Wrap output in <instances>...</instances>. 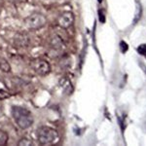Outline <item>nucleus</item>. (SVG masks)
Listing matches in <instances>:
<instances>
[{
  "label": "nucleus",
  "instance_id": "nucleus-1",
  "mask_svg": "<svg viewBox=\"0 0 146 146\" xmlns=\"http://www.w3.org/2000/svg\"><path fill=\"white\" fill-rule=\"evenodd\" d=\"M11 114L15 123L21 129H27L33 124V116L27 108L15 105L12 107Z\"/></svg>",
  "mask_w": 146,
  "mask_h": 146
},
{
  "label": "nucleus",
  "instance_id": "nucleus-2",
  "mask_svg": "<svg viewBox=\"0 0 146 146\" xmlns=\"http://www.w3.org/2000/svg\"><path fill=\"white\" fill-rule=\"evenodd\" d=\"M37 139L42 145H49L55 143L58 139V131L48 126H41L37 129Z\"/></svg>",
  "mask_w": 146,
  "mask_h": 146
},
{
  "label": "nucleus",
  "instance_id": "nucleus-3",
  "mask_svg": "<svg viewBox=\"0 0 146 146\" xmlns=\"http://www.w3.org/2000/svg\"><path fill=\"white\" fill-rule=\"evenodd\" d=\"M25 25L27 29H40L47 23V18L41 13H34L25 19Z\"/></svg>",
  "mask_w": 146,
  "mask_h": 146
},
{
  "label": "nucleus",
  "instance_id": "nucleus-4",
  "mask_svg": "<svg viewBox=\"0 0 146 146\" xmlns=\"http://www.w3.org/2000/svg\"><path fill=\"white\" fill-rule=\"evenodd\" d=\"M30 67L37 75L46 76L51 72V65L47 60L42 58H35L30 62Z\"/></svg>",
  "mask_w": 146,
  "mask_h": 146
},
{
  "label": "nucleus",
  "instance_id": "nucleus-5",
  "mask_svg": "<svg viewBox=\"0 0 146 146\" xmlns=\"http://www.w3.org/2000/svg\"><path fill=\"white\" fill-rule=\"evenodd\" d=\"M73 23H74V15L70 11L63 12L56 19V25L64 29L69 28L73 25Z\"/></svg>",
  "mask_w": 146,
  "mask_h": 146
},
{
  "label": "nucleus",
  "instance_id": "nucleus-6",
  "mask_svg": "<svg viewBox=\"0 0 146 146\" xmlns=\"http://www.w3.org/2000/svg\"><path fill=\"white\" fill-rule=\"evenodd\" d=\"M60 87L62 89L63 93L66 94V95H71L73 93V86L71 84V81L67 78H62L58 82Z\"/></svg>",
  "mask_w": 146,
  "mask_h": 146
},
{
  "label": "nucleus",
  "instance_id": "nucleus-7",
  "mask_svg": "<svg viewBox=\"0 0 146 146\" xmlns=\"http://www.w3.org/2000/svg\"><path fill=\"white\" fill-rule=\"evenodd\" d=\"M0 70H2L3 72H10L11 71V66L10 63L7 62L6 60L0 58Z\"/></svg>",
  "mask_w": 146,
  "mask_h": 146
},
{
  "label": "nucleus",
  "instance_id": "nucleus-8",
  "mask_svg": "<svg viewBox=\"0 0 146 146\" xmlns=\"http://www.w3.org/2000/svg\"><path fill=\"white\" fill-rule=\"evenodd\" d=\"M9 140V135L3 129H0V146L6 145Z\"/></svg>",
  "mask_w": 146,
  "mask_h": 146
},
{
  "label": "nucleus",
  "instance_id": "nucleus-9",
  "mask_svg": "<svg viewBox=\"0 0 146 146\" xmlns=\"http://www.w3.org/2000/svg\"><path fill=\"white\" fill-rule=\"evenodd\" d=\"M18 145L19 146H23V145H25V146L33 145V142H32V140L28 139V138H22V139H21L18 142Z\"/></svg>",
  "mask_w": 146,
  "mask_h": 146
},
{
  "label": "nucleus",
  "instance_id": "nucleus-10",
  "mask_svg": "<svg viewBox=\"0 0 146 146\" xmlns=\"http://www.w3.org/2000/svg\"><path fill=\"white\" fill-rule=\"evenodd\" d=\"M137 52L141 55H145L146 54V44H141L137 48Z\"/></svg>",
  "mask_w": 146,
  "mask_h": 146
},
{
  "label": "nucleus",
  "instance_id": "nucleus-11",
  "mask_svg": "<svg viewBox=\"0 0 146 146\" xmlns=\"http://www.w3.org/2000/svg\"><path fill=\"white\" fill-rule=\"evenodd\" d=\"M120 46H121V51H122V53H126V52L128 51L129 46H128V44H127L126 42L122 41V42H121V44H120Z\"/></svg>",
  "mask_w": 146,
  "mask_h": 146
},
{
  "label": "nucleus",
  "instance_id": "nucleus-12",
  "mask_svg": "<svg viewBox=\"0 0 146 146\" xmlns=\"http://www.w3.org/2000/svg\"><path fill=\"white\" fill-rule=\"evenodd\" d=\"M100 20L101 23H104L105 22V17H104V15H103L101 11L100 12Z\"/></svg>",
  "mask_w": 146,
  "mask_h": 146
},
{
  "label": "nucleus",
  "instance_id": "nucleus-13",
  "mask_svg": "<svg viewBox=\"0 0 146 146\" xmlns=\"http://www.w3.org/2000/svg\"><path fill=\"white\" fill-rule=\"evenodd\" d=\"M10 1H12V2H20V1H22V0H10Z\"/></svg>",
  "mask_w": 146,
  "mask_h": 146
},
{
  "label": "nucleus",
  "instance_id": "nucleus-14",
  "mask_svg": "<svg viewBox=\"0 0 146 146\" xmlns=\"http://www.w3.org/2000/svg\"><path fill=\"white\" fill-rule=\"evenodd\" d=\"M2 115V111H1V108H0V116Z\"/></svg>",
  "mask_w": 146,
  "mask_h": 146
},
{
  "label": "nucleus",
  "instance_id": "nucleus-15",
  "mask_svg": "<svg viewBox=\"0 0 146 146\" xmlns=\"http://www.w3.org/2000/svg\"><path fill=\"white\" fill-rule=\"evenodd\" d=\"M98 2H100V3H101V2H102V0H98Z\"/></svg>",
  "mask_w": 146,
  "mask_h": 146
}]
</instances>
